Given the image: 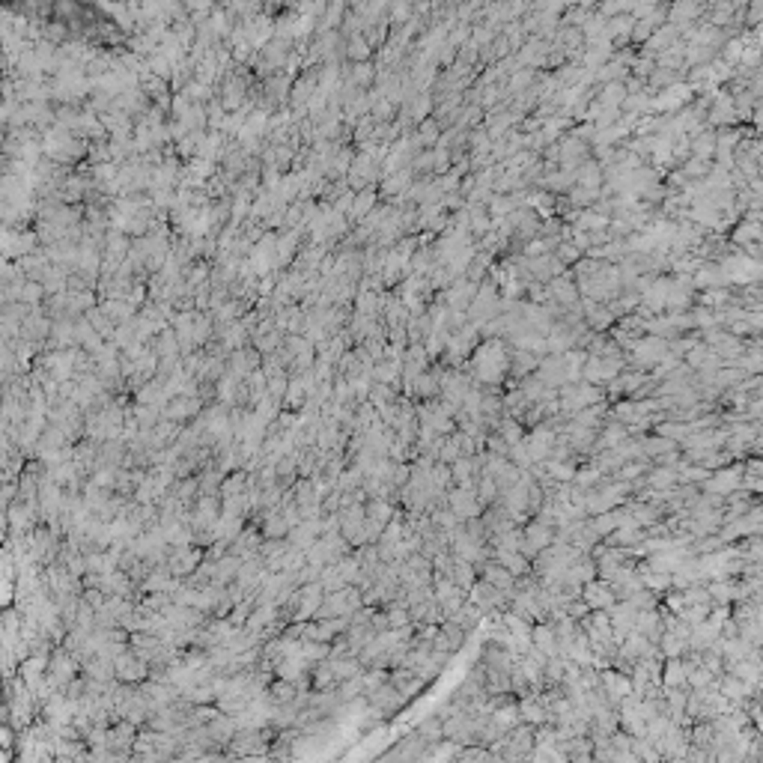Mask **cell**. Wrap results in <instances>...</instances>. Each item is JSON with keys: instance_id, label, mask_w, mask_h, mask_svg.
<instances>
[{"instance_id": "obj_1", "label": "cell", "mask_w": 763, "mask_h": 763, "mask_svg": "<svg viewBox=\"0 0 763 763\" xmlns=\"http://www.w3.org/2000/svg\"><path fill=\"white\" fill-rule=\"evenodd\" d=\"M114 668H117V683H126V686H140V683L150 680V662H143L131 647L114 659Z\"/></svg>"}, {"instance_id": "obj_2", "label": "cell", "mask_w": 763, "mask_h": 763, "mask_svg": "<svg viewBox=\"0 0 763 763\" xmlns=\"http://www.w3.org/2000/svg\"><path fill=\"white\" fill-rule=\"evenodd\" d=\"M138 743V725H131L126 719H119L117 725L108 727V751L119 757H129V751H134Z\"/></svg>"}, {"instance_id": "obj_3", "label": "cell", "mask_w": 763, "mask_h": 763, "mask_svg": "<svg viewBox=\"0 0 763 763\" xmlns=\"http://www.w3.org/2000/svg\"><path fill=\"white\" fill-rule=\"evenodd\" d=\"M367 701L373 704V710L382 715V719H385V715L402 710V704H406V695H402L400 689H394L391 683H385V686H379V689L370 692Z\"/></svg>"}, {"instance_id": "obj_4", "label": "cell", "mask_w": 763, "mask_h": 763, "mask_svg": "<svg viewBox=\"0 0 763 763\" xmlns=\"http://www.w3.org/2000/svg\"><path fill=\"white\" fill-rule=\"evenodd\" d=\"M203 558H206V555L200 552V548H188V546L176 548V546H173V552L167 555V569H170V576L182 579V576H188V572H197V564H200Z\"/></svg>"}, {"instance_id": "obj_5", "label": "cell", "mask_w": 763, "mask_h": 763, "mask_svg": "<svg viewBox=\"0 0 763 763\" xmlns=\"http://www.w3.org/2000/svg\"><path fill=\"white\" fill-rule=\"evenodd\" d=\"M630 692H632V683L626 677L614 674V671H602V695L609 698L611 706H620L626 698H630Z\"/></svg>"}, {"instance_id": "obj_6", "label": "cell", "mask_w": 763, "mask_h": 763, "mask_svg": "<svg viewBox=\"0 0 763 763\" xmlns=\"http://www.w3.org/2000/svg\"><path fill=\"white\" fill-rule=\"evenodd\" d=\"M501 590L498 588H492L489 581H480V585L471 588V602L477 605L480 611H489V609H495V605H501Z\"/></svg>"}, {"instance_id": "obj_7", "label": "cell", "mask_w": 763, "mask_h": 763, "mask_svg": "<svg viewBox=\"0 0 763 763\" xmlns=\"http://www.w3.org/2000/svg\"><path fill=\"white\" fill-rule=\"evenodd\" d=\"M298 686L296 683H289V680H275L272 686H268V698H272L275 706H284V704H293L298 698Z\"/></svg>"}, {"instance_id": "obj_8", "label": "cell", "mask_w": 763, "mask_h": 763, "mask_svg": "<svg viewBox=\"0 0 763 763\" xmlns=\"http://www.w3.org/2000/svg\"><path fill=\"white\" fill-rule=\"evenodd\" d=\"M585 600H588V605H593V609H609V605L614 602V593H611L609 585H597V581H588Z\"/></svg>"}, {"instance_id": "obj_9", "label": "cell", "mask_w": 763, "mask_h": 763, "mask_svg": "<svg viewBox=\"0 0 763 763\" xmlns=\"http://www.w3.org/2000/svg\"><path fill=\"white\" fill-rule=\"evenodd\" d=\"M484 581H489L492 588H498V590L507 593L513 588V572H507L501 564H489V567H484Z\"/></svg>"}, {"instance_id": "obj_10", "label": "cell", "mask_w": 763, "mask_h": 763, "mask_svg": "<svg viewBox=\"0 0 763 763\" xmlns=\"http://www.w3.org/2000/svg\"><path fill=\"white\" fill-rule=\"evenodd\" d=\"M197 406H200V400H188V397H179V400H173L170 402V409H167V421H182V418H188V414H194L197 412Z\"/></svg>"}, {"instance_id": "obj_11", "label": "cell", "mask_w": 763, "mask_h": 763, "mask_svg": "<svg viewBox=\"0 0 763 763\" xmlns=\"http://www.w3.org/2000/svg\"><path fill=\"white\" fill-rule=\"evenodd\" d=\"M495 558H498V564H501L504 569L513 572V576H519V572L525 569V560H522L519 555H516V552H507V548H498V555H495Z\"/></svg>"}, {"instance_id": "obj_12", "label": "cell", "mask_w": 763, "mask_h": 763, "mask_svg": "<svg viewBox=\"0 0 763 763\" xmlns=\"http://www.w3.org/2000/svg\"><path fill=\"white\" fill-rule=\"evenodd\" d=\"M665 683H668V689H680L683 683H686V671L680 668V662H671L668 671H665Z\"/></svg>"}, {"instance_id": "obj_13", "label": "cell", "mask_w": 763, "mask_h": 763, "mask_svg": "<svg viewBox=\"0 0 763 763\" xmlns=\"http://www.w3.org/2000/svg\"><path fill=\"white\" fill-rule=\"evenodd\" d=\"M349 57H355V60H367V57H370V42H367V36H352V39H349Z\"/></svg>"}, {"instance_id": "obj_14", "label": "cell", "mask_w": 763, "mask_h": 763, "mask_svg": "<svg viewBox=\"0 0 763 763\" xmlns=\"http://www.w3.org/2000/svg\"><path fill=\"white\" fill-rule=\"evenodd\" d=\"M373 200H376V197L370 194V191H364V194H361V200H355V206H352V215H355L358 221H361V218H364V212H367L370 206H373Z\"/></svg>"}]
</instances>
